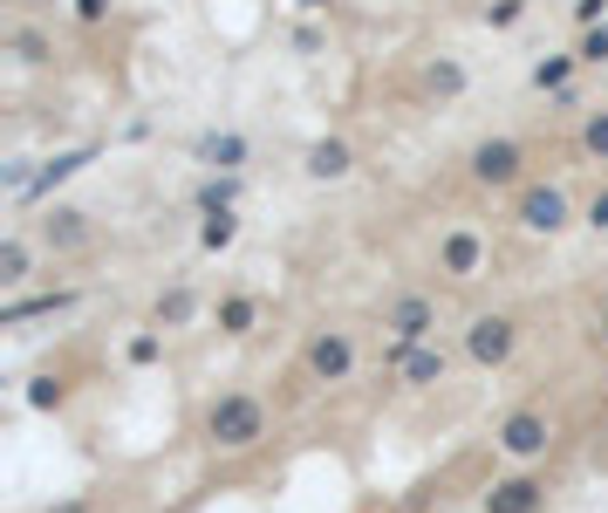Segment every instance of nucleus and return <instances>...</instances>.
<instances>
[{
	"label": "nucleus",
	"instance_id": "14",
	"mask_svg": "<svg viewBox=\"0 0 608 513\" xmlns=\"http://www.w3.org/2000/svg\"><path fill=\"white\" fill-rule=\"evenodd\" d=\"M198 157H206V165H219V172H239V157H247V137H239V131H213L206 144H198Z\"/></svg>",
	"mask_w": 608,
	"mask_h": 513
},
{
	"label": "nucleus",
	"instance_id": "7",
	"mask_svg": "<svg viewBox=\"0 0 608 513\" xmlns=\"http://www.w3.org/2000/svg\"><path fill=\"white\" fill-rule=\"evenodd\" d=\"M519 226H526V233H560V226H567L560 185H526V192H519Z\"/></svg>",
	"mask_w": 608,
	"mask_h": 513
},
{
	"label": "nucleus",
	"instance_id": "31",
	"mask_svg": "<svg viewBox=\"0 0 608 513\" xmlns=\"http://www.w3.org/2000/svg\"><path fill=\"white\" fill-rule=\"evenodd\" d=\"M588 226H608V192H601V199L588 206Z\"/></svg>",
	"mask_w": 608,
	"mask_h": 513
},
{
	"label": "nucleus",
	"instance_id": "34",
	"mask_svg": "<svg viewBox=\"0 0 608 513\" xmlns=\"http://www.w3.org/2000/svg\"><path fill=\"white\" fill-rule=\"evenodd\" d=\"M301 8H329V0H301Z\"/></svg>",
	"mask_w": 608,
	"mask_h": 513
},
{
	"label": "nucleus",
	"instance_id": "6",
	"mask_svg": "<svg viewBox=\"0 0 608 513\" xmlns=\"http://www.w3.org/2000/svg\"><path fill=\"white\" fill-rule=\"evenodd\" d=\"M383 329H396V342H431V329H437V301H431V295H403V301H390Z\"/></svg>",
	"mask_w": 608,
	"mask_h": 513
},
{
	"label": "nucleus",
	"instance_id": "1",
	"mask_svg": "<svg viewBox=\"0 0 608 513\" xmlns=\"http://www.w3.org/2000/svg\"><path fill=\"white\" fill-rule=\"evenodd\" d=\"M206 439H213L219 452H247V445H260V439H267V404L247 398V390H233V398H219V404L206 411Z\"/></svg>",
	"mask_w": 608,
	"mask_h": 513
},
{
	"label": "nucleus",
	"instance_id": "15",
	"mask_svg": "<svg viewBox=\"0 0 608 513\" xmlns=\"http://www.w3.org/2000/svg\"><path fill=\"white\" fill-rule=\"evenodd\" d=\"M28 240H21V233H8V240H0V288H21L28 281Z\"/></svg>",
	"mask_w": 608,
	"mask_h": 513
},
{
	"label": "nucleus",
	"instance_id": "29",
	"mask_svg": "<svg viewBox=\"0 0 608 513\" xmlns=\"http://www.w3.org/2000/svg\"><path fill=\"white\" fill-rule=\"evenodd\" d=\"M75 14H83V21H103V14H110V0H75Z\"/></svg>",
	"mask_w": 608,
	"mask_h": 513
},
{
	"label": "nucleus",
	"instance_id": "12",
	"mask_svg": "<svg viewBox=\"0 0 608 513\" xmlns=\"http://www.w3.org/2000/svg\"><path fill=\"white\" fill-rule=\"evenodd\" d=\"M478 260H485V247H478V233H444V247H437V267L444 274H478Z\"/></svg>",
	"mask_w": 608,
	"mask_h": 513
},
{
	"label": "nucleus",
	"instance_id": "32",
	"mask_svg": "<svg viewBox=\"0 0 608 513\" xmlns=\"http://www.w3.org/2000/svg\"><path fill=\"white\" fill-rule=\"evenodd\" d=\"M49 513H90V500H69V506H49Z\"/></svg>",
	"mask_w": 608,
	"mask_h": 513
},
{
	"label": "nucleus",
	"instance_id": "26",
	"mask_svg": "<svg viewBox=\"0 0 608 513\" xmlns=\"http://www.w3.org/2000/svg\"><path fill=\"white\" fill-rule=\"evenodd\" d=\"M526 14V0H493V8H485V21H493V28H513Z\"/></svg>",
	"mask_w": 608,
	"mask_h": 513
},
{
	"label": "nucleus",
	"instance_id": "2",
	"mask_svg": "<svg viewBox=\"0 0 608 513\" xmlns=\"http://www.w3.org/2000/svg\"><path fill=\"white\" fill-rule=\"evenodd\" d=\"M513 342H519V329H513V315H478V322L465 329V357H472V363H485V370H493V363H506V357H513Z\"/></svg>",
	"mask_w": 608,
	"mask_h": 513
},
{
	"label": "nucleus",
	"instance_id": "13",
	"mask_svg": "<svg viewBox=\"0 0 608 513\" xmlns=\"http://www.w3.org/2000/svg\"><path fill=\"white\" fill-rule=\"evenodd\" d=\"M349 144L342 137H321V144H308V178H349Z\"/></svg>",
	"mask_w": 608,
	"mask_h": 513
},
{
	"label": "nucleus",
	"instance_id": "10",
	"mask_svg": "<svg viewBox=\"0 0 608 513\" xmlns=\"http://www.w3.org/2000/svg\"><path fill=\"white\" fill-rule=\"evenodd\" d=\"M547 506V486L540 480H499L485 493V513H540Z\"/></svg>",
	"mask_w": 608,
	"mask_h": 513
},
{
	"label": "nucleus",
	"instance_id": "24",
	"mask_svg": "<svg viewBox=\"0 0 608 513\" xmlns=\"http://www.w3.org/2000/svg\"><path fill=\"white\" fill-rule=\"evenodd\" d=\"M581 62H608V21H595L588 34H581V49H575Z\"/></svg>",
	"mask_w": 608,
	"mask_h": 513
},
{
	"label": "nucleus",
	"instance_id": "11",
	"mask_svg": "<svg viewBox=\"0 0 608 513\" xmlns=\"http://www.w3.org/2000/svg\"><path fill=\"white\" fill-rule=\"evenodd\" d=\"M90 157H96V151H62V157H49V165H42V172H34L28 185H21V199H49V192H55L62 178H75V172H83V165H90Z\"/></svg>",
	"mask_w": 608,
	"mask_h": 513
},
{
	"label": "nucleus",
	"instance_id": "30",
	"mask_svg": "<svg viewBox=\"0 0 608 513\" xmlns=\"http://www.w3.org/2000/svg\"><path fill=\"white\" fill-rule=\"evenodd\" d=\"M575 21H588V28H595V21H601V0H575Z\"/></svg>",
	"mask_w": 608,
	"mask_h": 513
},
{
	"label": "nucleus",
	"instance_id": "16",
	"mask_svg": "<svg viewBox=\"0 0 608 513\" xmlns=\"http://www.w3.org/2000/svg\"><path fill=\"white\" fill-rule=\"evenodd\" d=\"M254 322H260V301H254V295H233V301H219V329H226V336H247Z\"/></svg>",
	"mask_w": 608,
	"mask_h": 513
},
{
	"label": "nucleus",
	"instance_id": "25",
	"mask_svg": "<svg viewBox=\"0 0 608 513\" xmlns=\"http://www.w3.org/2000/svg\"><path fill=\"white\" fill-rule=\"evenodd\" d=\"M581 144H588L595 157H608V110H595V116H588V131H581Z\"/></svg>",
	"mask_w": 608,
	"mask_h": 513
},
{
	"label": "nucleus",
	"instance_id": "9",
	"mask_svg": "<svg viewBox=\"0 0 608 513\" xmlns=\"http://www.w3.org/2000/svg\"><path fill=\"white\" fill-rule=\"evenodd\" d=\"M42 240H49L55 254H83V247H90V213H75V206H49Z\"/></svg>",
	"mask_w": 608,
	"mask_h": 513
},
{
	"label": "nucleus",
	"instance_id": "4",
	"mask_svg": "<svg viewBox=\"0 0 608 513\" xmlns=\"http://www.w3.org/2000/svg\"><path fill=\"white\" fill-rule=\"evenodd\" d=\"M519 165H526V151H519L513 137H485V144L472 151V178H478V185H513Z\"/></svg>",
	"mask_w": 608,
	"mask_h": 513
},
{
	"label": "nucleus",
	"instance_id": "19",
	"mask_svg": "<svg viewBox=\"0 0 608 513\" xmlns=\"http://www.w3.org/2000/svg\"><path fill=\"white\" fill-rule=\"evenodd\" d=\"M233 233H239V219H233V213H206V226H198V247L219 254V247H233Z\"/></svg>",
	"mask_w": 608,
	"mask_h": 513
},
{
	"label": "nucleus",
	"instance_id": "18",
	"mask_svg": "<svg viewBox=\"0 0 608 513\" xmlns=\"http://www.w3.org/2000/svg\"><path fill=\"white\" fill-rule=\"evenodd\" d=\"M69 301H75V295H34V301H8V308H0V322L14 329V322H28V315H55V308H69Z\"/></svg>",
	"mask_w": 608,
	"mask_h": 513
},
{
	"label": "nucleus",
	"instance_id": "5",
	"mask_svg": "<svg viewBox=\"0 0 608 513\" xmlns=\"http://www.w3.org/2000/svg\"><path fill=\"white\" fill-rule=\"evenodd\" d=\"M390 363H396V377L411 383V390H431V383H444V370H452L437 342H396V357H390Z\"/></svg>",
	"mask_w": 608,
	"mask_h": 513
},
{
	"label": "nucleus",
	"instance_id": "21",
	"mask_svg": "<svg viewBox=\"0 0 608 513\" xmlns=\"http://www.w3.org/2000/svg\"><path fill=\"white\" fill-rule=\"evenodd\" d=\"M192 308H198V301H192L185 288H172L165 301H157V329H178V322H192Z\"/></svg>",
	"mask_w": 608,
	"mask_h": 513
},
{
	"label": "nucleus",
	"instance_id": "8",
	"mask_svg": "<svg viewBox=\"0 0 608 513\" xmlns=\"http://www.w3.org/2000/svg\"><path fill=\"white\" fill-rule=\"evenodd\" d=\"M547 439H554V431H547V418H540V411H513V418L499 424V445H506L513 459H540V452H547Z\"/></svg>",
	"mask_w": 608,
	"mask_h": 513
},
{
	"label": "nucleus",
	"instance_id": "23",
	"mask_svg": "<svg viewBox=\"0 0 608 513\" xmlns=\"http://www.w3.org/2000/svg\"><path fill=\"white\" fill-rule=\"evenodd\" d=\"M28 404H34V411H55V404H62V383H55V377H34V383H28Z\"/></svg>",
	"mask_w": 608,
	"mask_h": 513
},
{
	"label": "nucleus",
	"instance_id": "17",
	"mask_svg": "<svg viewBox=\"0 0 608 513\" xmlns=\"http://www.w3.org/2000/svg\"><path fill=\"white\" fill-rule=\"evenodd\" d=\"M233 199H239V178L233 172H213L206 185H198V206H206V213H233Z\"/></svg>",
	"mask_w": 608,
	"mask_h": 513
},
{
	"label": "nucleus",
	"instance_id": "27",
	"mask_svg": "<svg viewBox=\"0 0 608 513\" xmlns=\"http://www.w3.org/2000/svg\"><path fill=\"white\" fill-rule=\"evenodd\" d=\"M14 49H21V62H49V42H42V34H14Z\"/></svg>",
	"mask_w": 608,
	"mask_h": 513
},
{
	"label": "nucleus",
	"instance_id": "33",
	"mask_svg": "<svg viewBox=\"0 0 608 513\" xmlns=\"http://www.w3.org/2000/svg\"><path fill=\"white\" fill-rule=\"evenodd\" d=\"M595 336H601V342H608V301H601V322H595Z\"/></svg>",
	"mask_w": 608,
	"mask_h": 513
},
{
	"label": "nucleus",
	"instance_id": "3",
	"mask_svg": "<svg viewBox=\"0 0 608 513\" xmlns=\"http://www.w3.org/2000/svg\"><path fill=\"white\" fill-rule=\"evenodd\" d=\"M355 370V342L342 336V329H321L315 342H308V377L315 383H342Z\"/></svg>",
	"mask_w": 608,
	"mask_h": 513
},
{
	"label": "nucleus",
	"instance_id": "22",
	"mask_svg": "<svg viewBox=\"0 0 608 513\" xmlns=\"http://www.w3.org/2000/svg\"><path fill=\"white\" fill-rule=\"evenodd\" d=\"M431 90H437V96H458V90H465V69H458L452 55H444V62H431Z\"/></svg>",
	"mask_w": 608,
	"mask_h": 513
},
{
	"label": "nucleus",
	"instance_id": "28",
	"mask_svg": "<svg viewBox=\"0 0 608 513\" xmlns=\"http://www.w3.org/2000/svg\"><path fill=\"white\" fill-rule=\"evenodd\" d=\"M157 349H165L157 336H131V363H157Z\"/></svg>",
	"mask_w": 608,
	"mask_h": 513
},
{
	"label": "nucleus",
	"instance_id": "20",
	"mask_svg": "<svg viewBox=\"0 0 608 513\" xmlns=\"http://www.w3.org/2000/svg\"><path fill=\"white\" fill-rule=\"evenodd\" d=\"M575 62H581V55H547V62H534V83H540V90H567Z\"/></svg>",
	"mask_w": 608,
	"mask_h": 513
}]
</instances>
